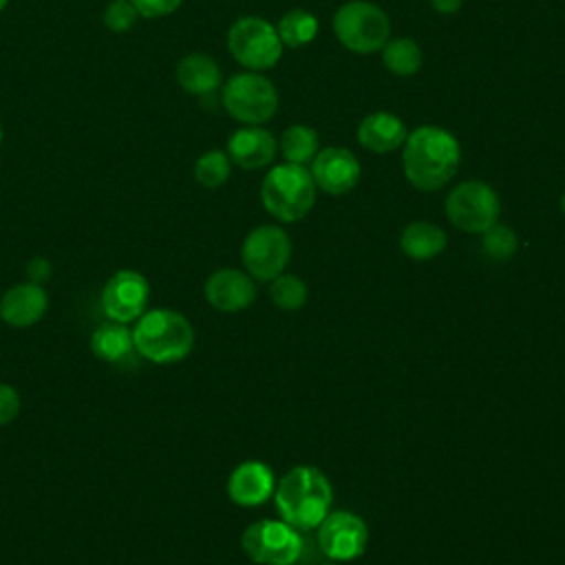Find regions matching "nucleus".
Instances as JSON below:
<instances>
[{
    "mask_svg": "<svg viewBox=\"0 0 565 565\" xmlns=\"http://www.w3.org/2000/svg\"><path fill=\"white\" fill-rule=\"evenodd\" d=\"M402 166L404 177L413 188L435 192L457 174L461 166V146L450 130L424 124L406 135Z\"/></svg>",
    "mask_w": 565,
    "mask_h": 565,
    "instance_id": "f257e3e1",
    "label": "nucleus"
},
{
    "mask_svg": "<svg viewBox=\"0 0 565 565\" xmlns=\"http://www.w3.org/2000/svg\"><path fill=\"white\" fill-rule=\"evenodd\" d=\"M333 501L329 479L313 466H294L276 483L274 503L280 521L300 530H313L329 514Z\"/></svg>",
    "mask_w": 565,
    "mask_h": 565,
    "instance_id": "f03ea898",
    "label": "nucleus"
},
{
    "mask_svg": "<svg viewBox=\"0 0 565 565\" xmlns=\"http://www.w3.org/2000/svg\"><path fill=\"white\" fill-rule=\"evenodd\" d=\"M135 351L154 364H174L190 355L194 327L174 309H150L132 327Z\"/></svg>",
    "mask_w": 565,
    "mask_h": 565,
    "instance_id": "7ed1b4c3",
    "label": "nucleus"
},
{
    "mask_svg": "<svg viewBox=\"0 0 565 565\" xmlns=\"http://www.w3.org/2000/svg\"><path fill=\"white\" fill-rule=\"evenodd\" d=\"M316 183L307 166L280 163L274 166L260 183L263 207L282 223L305 218L316 203Z\"/></svg>",
    "mask_w": 565,
    "mask_h": 565,
    "instance_id": "20e7f679",
    "label": "nucleus"
},
{
    "mask_svg": "<svg viewBox=\"0 0 565 565\" xmlns=\"http://www.w3.org/2000/svg\"><path fill=\"white\" fill-rule=\"evenodd\" d=\"M335 40L351 53L371 55L382 51L391 38V20L369 0H349L333 13Z\"/></svg>",
    "mask_w": 565,
    "mask_h": 565,
    "instance_id": "39448f33",
    "label": "nucleus"
},
{
    "mask_svg": "<svg viewBox=\"0 0 565 565\" xmlns=\"http://www.w3.org/2000/svg\"><path fill=\"white\" fill-rule=\"evenodd\" d=\"M221 104L232 119L245 126H260L276 115L278 90L263 73L243 71L221 86Z\"/></svg>",
    "mask_w": 565,
    "mask_h": 565,
    "instance_id": "423d86ee",
    "label": "nucleus"
},
{
    "mask_svg": "<svg viewBox=\"0 0 565 565\" xmlns=\"http://www.w3.org/2000/svg\"><path fill=\"white\" fill-rule=\"evenodd\" d=\"M227 49L232 57L247 71H267L278 64L282 42L276 26L260 15H243L227 31Z\"/></svg>",
    "mask_w": 565,
    "mask_h": 565,
    "instance_id": "0eeeda50",
    "label": "nucleus"
},
{
    "mask_svg": "<svg viewBox=\"0 0 565 565\" xmlns=\"http://www.w3.org/2000/svg\"><path fill=\"white\" fill-rule=\"evenodd\" d=\"M448 221L470 234H483L488 227H492L499 221L501 214V201L494 188H490L483 181L470 179L459 185H455L444 203Z\"/></svg>",
    "mask_w": 565,
    "mask_h": 565,
    "instance_id": "6e6552de",
    "label": "nucleus"
},
{
    "mask_svg": "<svg viewBox=\"0 0 565 565\" xmlns=\"http://www.w3.org/2000/svg\"><path fill=\"white\" fill-rule=\"evenodd\" d=\"M243 552L258 565H294L302 558L305 539L285 521L263 519L245 527Z\"/></svg>",
    "mask_w": 565,
    "mask_h": 565,
    "instance_id": "1a4fd4ad",
    "label": "nucleus"
},
{
    "mask_svg": "<svg viewBox=\"0 0 565 565\" xmlns=\"http://www.w3.org/2000/svg\"><path fill=\"white\" fill-rule=\"evenodd\" d=\"M241 258L254 280L269 282L285 271L291 258V241L278 225H258L245 236Z\"/></svg>",
    "mask_w": 565,
    "mask_h": 565,
    "instance_id": "9d476101",
    "label": "nucleus"
},
{
    "mask_svg": "<svg viewBox=\"0 0 565 565\" xmlns=\"http://www.w3.org/2000/svg\"><path fill=\"white\" fill-rule=\"evenodd\" d=\"M366 543L369 527L353 512H329L318 525V547L327 558L335 563L355 561L366 552Z\"/></svg>",
    "mask_w": 565,
    "mask_h": 565,
    "instance_id": "9b49d317",
    "label": "nucleus"
},
{
    "mask_svg": "<svg viewBox=\"0 0 565 565\" xmlns=\"http://www.w3.org/2000/svg\"><path fill=\"white\" fill-rule=\"evenodd\" d=\"M148 298L150 285L146 276L135 269H119L102 289V309L108 320L130 324L143 316Z\"/></svg>",
    "mask_w": 565,
    "mask_h": 565,
    "instance_id": "f8f14e48",
    "label": "nucleus"
},
{
    "mask_svg": "<svg viewBox=\"0 0 565 565\" xmlns=\"http://www.w3.org/2000/svg\"><path fill=\"white\" fill-rule=\"evenodd\" d=\"M309 172L313 177L316 188L331 196H340L358 185L362 177V166L351 150L329 146L324 150H318V154L311 159Z\"/></svg>",
    "mask_w": 565,
    "mask_h": 565,
    "instance_id": "ddd939ff",
    "label": "nucleus"
},
{
    "mask_svg": "<svg viewBox=\"0 0 565 565\" xmlns=\"http://www.w3.org/2000/svg\"><path fill=\"white\" fill-rule=\"evenodd\" d=\"M205 300L223 313H236L247 309L256 300V285L247 271L223 267L210 274L203 287Z\"/></svg>",
    "mask_w": 565,
    "mask_h": 565,
    "instance_id": "4468645a",
    "label": "nucleus"
},
{
    "mask_svg": "<svg viewBox=\"0 0 565 565\" xmlns=\"http://www.w3.org/2000/svg\"><path fill=\"white\" fill-rule=\"evenodd\" d=\"M278 139L263 126H243L227 139V157L243 170H258L276 159Z\"/></svg>",
    "mask_w": 565,
    "mask_h": 565,
    "instance_id": "2eb2a0df",
    "label": "nucleus"
},
{
    "mask_svg": "<svg viewBox=\"0 0 565 565\" xmlns=\"http://www.w3.org/2000/svg\"><path fill=\"white\" fill-rule=\"evenodd\" d=\"M49 309V294L38 282H18L0 298V318L15 329L33 327Z\"/></svg>",
    "mask_w": 565,
    "mask_h": 565,
    "instance_id": "dca6fc26",
    "label": "nucleus"
},
{
    "mask_svg": "<svg viewBox=\"0 0 565 565\" xmlns=\"http://www.w3.org/2000/svg\"><path fill=\"white\" fill-rule=\"evenodd\" d=\"M276 479L267 463L249 459L238 463L227 479V494L236 505L256 508L274 497Z\"/></svg>",
    "mask_w": 565,
    "mask_h": 565,
    "instance_id": "f3484780",
    "label": "nucleus"
},
{
    "mask_svg": "<svg viewBox=\"0 0 565 565\" xmlns=\"http://www.w3.org/2000/svg\"><path fill=\"white\" fill-rule=\"evenodd\" d=\"M406 135H408V130H406L404 121L397 115L386 113V110L366 115L358 124V130H355L358 143L377 154H388V152H395L397 148H402L406 141Z\"/></svg>",
    "mask_w": 565,
    "mask_h": 565,
    "instance_id": "a211bd4d",
    "label": "nucleus"
},
{
    "mask_svg": "<svg viewBox=\"0 0 565 565\" xmlns=\"http://www.w3.org/2000/svg\"><path fill=\"white\" fill-rule=\"evenodd\" d=\"M179 86L196 97H207L221 88V68L205 53H188L177 64Z\"/></svg>",
    "mask_w": 565,
    "mask_h": 565,
    "instance_id": "6ab92c4d",
    "label": "nucleus"
},
{
    "mask_svg": "<svg viewBox=\"0 0 565 565\" xmlns=\"http://www.w3.org/2000/svg\"><path fill=\"white\" fill-rule=\"evenodd\" d=\"M446 232L428 221H413L399 234V247L411 260H430L446 249Z\"/></svg>",
    "mask_w": 565,
    "mask_h": 565,
    "instance_id": "aec40b11",
    "label": "nucleus"
},
{
    "mask_svg": "<svg viewBox=\"0 0 565 565\" xmlns=\"http://www.w3.org/2000/svg\"><path fill=\"white\" fill-rule=\"evenodd\" d=\"M90 349L93 353L110 364H119L126 358H130L135 351V340H132V329L128 324L108 320L99 324L93 335H90Z\"/></svg>",
    "mask_w": 565,
    "mask_h": 565,
    "instance_id": "412c9836",
    "label": "nucleus"
},
{
    "mask_svg": "<svg viewBox=\"0 0 565 565\" xmlns=\"http://www.w3.org/2000/svg\"><path fill=\"white\" fill-rule=\"evenodd\" d=\"M278 148L282 152V159L287 163L296 166H307L320 150V139L318 132L307 126V124H291L289 128L282 130L278 139Z\"/></svg>",
    "mask_w": 565,
    "mask_h": 565,
    "instance_id": "4be33fe9",
    "label": "nucleus"
},
{
    "mask_svg": "<svg viewBox=\"0 0 565 565\" xmlns=\"http://www.w3.org/2000/svg\"><path fill=\"white\" fill-rule=\"evenodd\" d=\"M382 62L393 75L411 77L422 68L424 53L411 38H388V42L382 46Z\"/></svg>",
    "mask_w": 565,
    "mask_h": 565,
    "instance_id": "5701e85b",
    "label": "nucleus"
},
{
    "mask_svg": "<svg viewBox=\"0 0 565 565\" xmlns=\"http://www.w3.org/2000/svg\"><path fill=\"white\" fill-rule=\"evenodd\" d=\"M318 29H320L318 18L305 9L287 11L276 24L282 46H289V49H300V46L313 42L318 35Z\"/></svg>",
    "mask_w": 565,
    "mask_h": 565,
    "instance_id": "b1692460",
    "label": "nucleus"
},
{
    "mask_svg": "<svg viewBox=\"0 0 565 565\" xmlns=\"http://www.w3.org/2000/svg\"><path fill=\"white\" fill-rule=\"evenodd\" d=\"M232 172V161L223 150H207L194 163V179L199 185L214 190L221 188Z\"/></svg>",
    "mask_w": 565,
    "mask_h": 565,
    "instance_id": "393cba45",
    "label": "nucleus"
},
{
    "mask_svg": "<svg viewBox=\"0 0 565 565\" xmlns=\"http://www.w3.org/2000/svg\"><path fill=\"white\" fill-rule=\"evenodd\" d=\"M307 285L296 274H280L271 280L269 298L280 311H296L307 302Z\"/></svg>",
    "mask_w": 565,
    "mask_h": 565,
    "instance_id": "a878e982",
    "label": "nucleus"
},
{
    "mask_svg": "<svg viewBox=\"0 0 565 565\" xmlns=\"http://www.w3.org/2000/svg\"><path fill=\"white\" fill-rule=\"evenodd\" d=\"M481 245H483V252H486L490 258H494V260H508L510 256H514L519 241H516V234H514L512 227L501 225V223L497 221L492 227H488V230L483 232Z\"/></svg>",
    "mask_w": 565,
    "mask_h": 565,
    "instance_id": "bb28decb",
    "label": "nucleus"
},
{
    "mask_svg": "<svg viewBox=\"0 0 565 565\" xmlns=\"http://www.w3.org/2000/svg\"><path fill=\"white\" fill-rule=\"evenodd\" d=\"M104 24L115 31V33H124L128 29L135 26V22L139 20L137 9L132 7L130 0H110L104 9Z\"/></svg>",
    "mask_w": 565,
    "mask_h": 565,
    "instance_id": "cd10ccee",
    "label": "nucleus"
},
{
    "mask_svg": "<svg viewBox=\"0 0 565 565\" xmlns=\"http://www.w3.org/2000/svg\"><path fill=\"white\" fill-rule=\"evenodd\" d=\"M130 2L137 9L139 18H148V20L166 18L181 7V0H130Z\"/></svg>",
    "mask_w": 565,
    "mask_h": 565,
    "instance_id": "c85d7f7f",
    "label": "nucleus"
},
{
    "mask_svg": "<svg viewBox=\"0 0 565 565\" xmlns=\"http://www.w3.org/2000/svg\"><path fill=\"white\" fill-rule=\"evenodd\" d=\"M20 415V393L11 386L0 382V426L11 424Z\"/></svg>",
    "mask_w": 565,
    "mask_h": 565,
    "instance_id": "c756f323",
    "label": "nucleus"
},
{
    "mask_svg": "<svg viewBox=\"0 0 565 565\" xmlns=\"http://www.w3.org/2000/svg\"><path fill=\"white\" fill-rule=\"evenodd\" d=\"M51 274V265L46 258H33L29 265H26V276L31 282H38L42 285Z\"/></svg>",
    "mask_w": 565,
    "mask_h": 565,
    "instance_id": "7c9ffc66",
    "label": "nucleus"
},
{
    "mask_svg": "<svg viewBox=\"0 0 565 565\" xmlns=\"http://www.w3.org/2000/svg\"><path fill=\"white\" fill-rule=\"evenodd\" d=\"M430 7L441 13V15H450V13H457L463 4V0H428Z\"/></svg>",
    "mask_w": 565,
    "mask_h": 565,
    "instance_id": "2f4dec72",
    "label": "nucleus"
},
{
    "mask_svg": "<svg viewBox=\"0 0 565 565\" xmlns=\"http://www.w3.org/2000/svg\"><path fill=\"white\" fill-rule=\"evenodd\" d=\"M561 210H563V214H565V192H563V196H561Z\"/></svg>",
    "mask_w": 565,
    "mask_h": 565,
    "instance_id": "473e14b6",
    "label": "nucleus"
},
{
    "mask_svg": "<svg viewBox=\"0 0 565 565\" xmlns=\"http://www.w3.org/2000/svg\"><path fill=\"white\" fill-rule=\"evenodd\" d=\"M7 4H9V0H0V11H2Z\"/></svg>",
    "mask_w": 565,
    "mask_h": 565,
    "instance_id": "72a5a7b5",
    "label": "nucleus"
},
{
    "mask_svg": "<svg viewBox=\"0 0 565 565\" xmlns=\"http://www.w3.org/2000/svg\"><path fill=\"white\" fill-rule=\"evenodd\" d=\"M2 137H4V132H2V124H0V146H2Z\"/></svg>",
    "mask_w": 565,
    "mask_h": 565,
    "instance_id": "f704fd0d",
    "label": "nucleus"
},
{
    "mask_svg": "<svg viewBox=\"0 0 565 565\" xmlns=\"http://www.w3.org/2000/svg\"><path fill=\"white\" fill-rule=\"evenodd\" d=\"M322 565H338V563H335V561H333V563H322Z\"/></svg>",
    "mask_w": 565,
    "mask_h": 565,
    "instance_id": "c9c22d12",
    "label": "nucleus"
}]
</instances>
